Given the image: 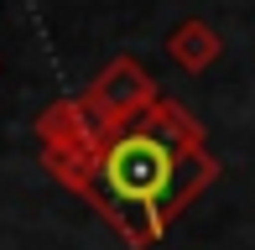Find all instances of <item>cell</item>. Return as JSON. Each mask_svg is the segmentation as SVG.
Returning <instances> with one entry per match:
<instances>
[{
	"label": "cell",
	"instance_id": "2",
	"mask_svg": "<svg viewBox=\"0 0 255 250\" xmlns=\"http://www.w3.org/2000/svg\"><path fill=\"white\" fill-rule=\"evenodd\" d=\"M31 130H37V141H42V167L68 188V183H73V177L104 151V146L125 130V125H115V120L94 105V94L84 89V94L52 99V105L37 115Z\"/></svg>",
	"mask_w": 255,
	"mask_h": 250
},
{
	"label": "cell",
	"instance_id": "1",
	"mask_svg": "<svg viewBox=\"0 0 255 250\" xmlns=\"http://www.w3.org/2000/svg\"><path fill=\"white\" fill-rule=\"evenodd\" d=\"M219 172L224 167L208 151L203 125L177 99L161 94L68 183V193L99 209V219L130 250H151L219 183Z\"/></svg>",
	"mask_w": 255,
	"mask_h": 250
},
{
	"label": "cell",
	"instance_id": "4",
	"mask_svg": "<svg viewBox=\"0 0 255 250\" xmlns=\"http://www.w3.org/2000/svg\"><path fill=\"white\" fill-rule=\"evenodd\" d=\"M167 58L182 68V73H203V68H214L219 58H224V37H219L208 21H177L167 37Z\"/></svg>",
	"mask_w": 255,
	"mask_h": 250
},
{
	"label": "cell",
	"instance_id": "3",
	"mask_svg": "<svg viewBox=\"0 0 255 250\" xmlns=\"http://www.w3.org/2000/svg\"><path fill=\"white\" fill-rule=\"evenodd\" d=\"M89 94H94V105L115 125H135L161 99V89H156V78L146 73V63L125 52V58H110V63L99 68V78L89 84Z\"/></svg>",
	"mask_w": 255,
	"mask_h": 250
}]
</instances>
